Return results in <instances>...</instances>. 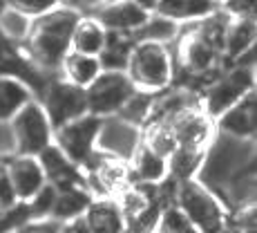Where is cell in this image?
I'll return each instance as SVG.
<instances>
[{
	"label": "cell",
	"mask_w": 257,
	"mask_h": 233,
	"mask_svg": "<svg viewBox=\"0 0 257 233\" xmlns=\"http://www.w3.org/2000/svg\"><path fill=\"white\" fill-rule=\"evenodd\" d=\"M221 233H239V231H237L235 226H233V224H230V222H228V224L224 226V231H221Z\"/></svg>",
	"instance_id": "cell-41"
},
{
	"label": "cell",
	"mask_w": 257,
	"mask_h": 233,
	"mask_svg": "<svg viewBox=\"0 0 257 233\" xmlns=\"http://www.w3.org/2000/svg\"><path fill=\"white\" fill-rule=\"evenodd\" d=\"M137 3H139L143 9H148V12H155V7H157L159 0H137Z\"/></svg>",
	"instance_id": "cell-40"
},
{
	"label": "cell",
	"mask_w": 257,
	"mask_h": 233,
	"mask_svg": "<svg viewBox=\"0 0 257 233\" xmlns=\"http://www.w3.org/2000/svg\"><path fill=\"white\" fill-rule=\"evenodd\" d=\"M34 99L32 90L14 76H0V121L9 123L18 110Z\"/></svg>",
	"instance_id": "cell-26"
},
{
	"label": "cell",
	"mask_w": 257,
	"mask_h": 233,
	"mask_svg": "<svg viewBox=\"0 0 257 233\" xmlns=\"http://www.w3.org/2000/svg\"><path fill=\"white\" fill-rule=\"evenodd\" d=\"M204 150H201V148L177 146L175 150L166 157V164H168V175L166 177L175 180L177 184L188 182V180H195L197 173H199L201 160H204Z\"/></svg>",
	"instance_id": "cell-25"
},
{
	"label": "cell",
	"mask_w": 257,
	"mask_h": 233,
	"mask_svg": "<svg viewBox=\"0 0 257 233\" xmlns=\"http://www.w3.org/2000/svg\"><path fill=\"white\" fill-rule=\"evenodd\" d=\"M27 222H32V211L27 202H16L14 206L0 211V233H12Z\"/></svg>",
	"instance_id": "cell-30"
},
{
	"label": "cell",
	"mask_w": 257,
	"mask_h": 233,
	"mask_svg": "<svg viewBox=\"0 0 257 233\" xmlns=\"http://www.w3.org/2000/svg\"><path fill=\"white\" fill-rule=\"evenodd\" d=\"M98 123H101V117H94L87 112V115L56 128L52 143L56 148H61L63 155L70 162H74L78 168H83L90 162V157L96 152L94 150V141H96Z\"/></svg>",
	"instance_id": "cell-11"
},
{
	"label": "cell",
	"mask_w": 257,
	"mask_h": 233,
	"mask_svg": "<svg viewBox=\"0 0 257 233\" xmlns=\"http://www.w3.org/2000/svg\"><path fill=\"white\" fill-rule=\"evenodd\" d=\"M250 166H255V139H237L215 130L195 180L221 200L226 186Z\"/></svg>",
	"instance_id": "cell-2"
},
{
	"label": "cell",
	"mask_w": 257,
	"mask_h": 233,
	"mask_svg": "<svg viewBox=\"0 0 257 233\" xmlns=\"http://www.w3.org/2000/svg\"><path fill=\"white\" fill-rule=\"evenodd\" d=\"M155 231L157 233H199L177 204L164 206V209L159 211Z\"/></svg>",
	"instance_id": "cell-29"
},
{
	"label": "cell",
	"mask_w": 257,
	"mask_h": 233,
	"mask_svg": "<svg viewBox=\"0 0 257 233\" xmlns=\"http://www.w3.org/2000/svg\"><path fill=\"white\" fill-rule=\"evenodd\" d=\"M255 90V65H241V63H233V65L224 67L219 76L206 88L201 94V106L215 121L219 115H224L228 108H233L237 101L250 94Z\"/></svg>",
	"instance_id": "cell-5"
},
{
	"label": "cell",
	"mask_w": 257,
	"mask_h": 233,
	"mask_svg": "<svg viewBox=\"0 0 257 233\" xmlns=\"http://www.w3.org/2000/svg\"><path fill=\"white\" fill-rule=\"evenodd\" d=\"M58 233H90V229H87L85 220H83V215H81V217H74V220L61 222Z\"/></svg>",
	"instance_id": "cell-39"
},
{
	"label": "cell",
	"mask_w": 257,
	"mask_h": 233,
	"mask_svg": "<svg viewBox=\"0 0 257 233\" xmlns=\"http://www.w3.org/2000/svg\"><path fill=\"white\" fill-rule=\"evenodd\" d=\"M255 18H230L224 41V56L221 63H233L244 52L255 47Z\"/></svg>",
	"instance_id": "cell-20"
},
{
	"label": "cell",
	"mask_w": 257,
	"mask_h": 233,
	"mask_svg": "<svg viewBox=\"0 0 257 233\" xmlns=\"http://www.w3.org/2000/svg\"><path fill=\"white\" fill-rule=\"evenodd\" d=\"M38 101H41L43 110H45L54 130L74 121V119L87 115L85 88H78L74 83L65 81L61 74L49 79Z\"/></svg>",
	"instance_id": "cell-7"
},
{
	"label": "cell",
	"mask_w": 257,
	"mask_h": 233,
	"mask_svg": "<svg viewBox=\"0 0 257 233\" xmlns=\"http://www.w3.org/2000/svg\"><path fill=\"white\" fill-rule=\"evenodd\" d=\"M92 200L94 197L85 188V184L61 186V188H56V197H54L49 217L58 220V222H67V220H74V217H81L87 206H90Z\"/></svg>",
	"instance_id": "cell-18"
},
{
	"label": "cell",
	"mask_w": 257,
	"mask_h": 233,
	"mask_svg": "<svg viewBox=\"0 0 257 233\" xmlns=\"http://www.w3.org/2000/svg\"><path fill=\"white\" fill-rule=\"evenodd\" d=\"M175 204L199 233H221L228 224V209L201 182L188 180L177 186Z\"/></svg>",
	"instance_id": "cell-4"
},
{
	"label": "cell",
	"mask_w": 257,
	"mask_h": 233,
	"mask_svg": "<svg viewBox=\"0 0 257 233\" xmlns=\"http://www.w3.org/2000/svg\"><path fill=\"white\" fill-rule=\"evenodd\" d=\"M130 171H132V180L139 182V184H159L168 175V164L164 155L155 152L141 141L139 150L130 160Z\"/></svg>",
	"instance_id": "cell-21"
},
{
	"label": "cell",
	"mask_w": 257,
	"mask_h": 233,
	"mask_svg": "<svg viewBox=\"0 0 257 233\" xmlns=\"http://www.w3.org/2000/svg\"><path fill=\"white\" fill-rule=\"evenodd\" d=\"M70 7H74L78 14H92L94 9L103 7L105 3H110V0H65Z\"/></svg>",
	"instance_id": "cell-38"
},
{
	"label": "cell",
	"mask_w": 257,
	"mask_h": 233,
	"mask_svg": "<svg viewBox=\"0 0 257 233\" xmlns=\"http://www.w3.org/2000/svg\"><path fill=\"white\" fill-rule=\"evenodd\" d=\"M141 141H143V130L139 126L125 121L118 115L101 117L94 150L101 152V155L114 157V160L130 162L135 157V152L139 150Z\"/></svg>",
	"instance_id": "cell-10"
},
{
	"label": "cell",
	"mask_w": 257,
	"mask_h": 233,
	"mask_svg": "<svg viewBox=\"0 0 257 233\" xmlns=\"http://www.w3.org/2000/svg\"><path fill=\"white\" fill-rule=\"evenodd\" d=\"M61 229V222L52 220V217H45V220H32L27 224H23L21 229L12 231V233H58Z\"/></svg>",
	"instance_id": "cell-36"
},
{
	"label": "cell",
	"mask_w": 257,
	"mask_h": 233,
	"mask_svg": "<svg viewBox=\"0 0 257 233\" xmlns=\"http://www.w3.org/2000/svg\"><path fill=\"white\" fill-rule=\"evenodd\" d=\"M78 18L81 14L76 9L70 5H63V7L32 21V32L21 47L29 61L47 76H56L61 70L63 58L70 52L72 34Z\"/></svg>",
	"instance_id": "cell-1"
},
{
	"label": "cell",
	"mask_w": 257,
	"mask_h": 233,
	"mask_svg": "<svg viewBox=\"0 0 257 233\" xmlns=\"http://www.w3.org/2000/svg\"><path fill=\"white\" fill-rule=\"evenodd\" d=\"M233 226L239 233H257V211L255 204L241 206L233 211Z\"/></svg>",
	"instance_id": "cell-33"
},
{
	"label": "cell",
	"mask_w": 257,
	"mask_h": 233,
	"mask_svg": "<svg viewBox=\"0 0 257 233\" xmlns=\"http://www.w3.org/2000/svg\"><path fill=\"white\" fill-rule=\"evenodd\" d=\"M9 128H12L14 143H16V155H38L52 143L54 137V128L38 99L25 103L12 117Z\"/></svg>",
	"instance_id": "cell-6"
},
{
	"label": "cell",
	"mask_w": 257,
	"mask_h": 233,
	"mask_svg": "<svg viewBox=\"0 0 257 233\" xmlns=\"http://www.w3.org/2000/svg\"><path fill=\"white\" fill-rule=\"evenodd\" d=\"M215 5L210 0H159L155 7V14L170 18V21L186 25L206 18L208 14L215 12Z\"/></svg>",
	"instance_id": "cell-22"
},
{
	"label": "cell",
	"mask_w": 257,
	"mask_h": 233,
	"mask_svg": "<svg viewBox=\"0 0 257 233\" xmlns=\"http://www.w3.org/2000/svg\"><path fill=\"white\" fill-rule=\"evenodd\" d=\"M101 72H103L101 63H98L96 56L78 54V52H72V49L65 54V58L61 63V70H58V74L65 81H70L78 88H87Z\"/></svg>",
	"instance_id": "cell-23"
},
{
	"label": "cell",
	"mask_w": 257,
	"mask_h": 233,
	"mask_svg": "<svg viewBox=\"0 0 257 233\" xmlns=\"http://www.w3.org/2000/svg\"><path fill=\"white\" fill-rule=\"evenodd\" d=\"M83 184L92 193V197H116L123 188L132 184L130 162L94 152L90 162L81 168Z\"/></svg>",
	"instance_id": "cell-8"
},
{
	"label": "cell",
	"mask_w": 257,
	"mask_h": 233,
	"mask_svg": "<svg viewBox=\"0 0 257 233\" xmlns=\"http://www.w3.org/2000/svg\"><path fill=\"white\" fill-rule=\"evenodd\" d=\"M16 155V143H14V135L9 123L0 121V160H7V157Z\"/></svg>",
	"instance_id": "cell-37"
},
{
	"label": "cell",
	"mask_w": 257,
	"mask_h": 233,
	"mask_svg": "<svg viewBox=\"0 0 257 233\" xmlns=\"http://www.w3.org/2000/svg\"><path fill=\"white\" fill-rule=\"evenodd\" d=\"M7 171L12 177L18 202H29L47 184L43 166L36 155H12L7 157Z\"/></svg>",
	"instance_id": "cell-14"
},
{
	"label": "cell",
	"mask_w": 257,
	"mask_h": 233,
	"mask_svg": "<svg viewBox=\"0 0 257 233\" xmlns=\"http://www.w3.org/2000/svg\"><path fill=\"white\" fill-rule=\"evenodd\" d=\"M152 233H157V231H152Z\"/></svg>",
	"instance_id": "cell-43"
},
{
	"label": "cell",
	"mask_w": 257,
	"mask_h": 233,
	"mask_svg": "<svg viewBox=\"0 0 257 233\" xmlns=\"http://www.w3.org/2000/svg\"><path fill=\"white\" fill-rule=\"evenodd\" d=\"M219 9L230 18H255V0H226Z\"/></svg>",
	"instance_id": "cell-35"
},
{
	"label": "cell",
	"mask_w": 257,
	"mask_h": 233,
	"mask_svg": "<svg viewBox=\"0 0 257 233\" xmlns=\"http://www.w3.org/2000/svg\"><path fill=\"white\" fill-rule=\"evenodd\" d=\"M164 123L170 126L177 146H184V148H201L204 150L210 143L212 135H215V121L204 110L201 101L184 108L181 112H177L175 117Z\"/></svg>",
	"instance_id": "cell-12"
},
{
	"label": "cell",
	"mask_w": 257,
	"mask_h": 233,
	"mask_svg": "<svg viewBox=\"0 0 257 233\" xmlns=\"http://www.w3.org/2000/svg\"><path fill=\"white\" fill-rule=\"evenodd\" d=\"M38 162L43 166L47 184L61 188V186H70V184H83V173L81 168L74 162H70L63 155L61 148H56L54 143H49L45 150L38 152Z\"/></svg>",
	"instance_id": "cell-16"
},
{
	"label": "cell",
	"mask_w": 257,
	"mask_h": 233,
	"mask_svg": "<svg viewBox=\"0 0 257 233\" xmlns=\"http://www.w3.org/2000/svg\"><path fill=\"white\" fill-rule=\"evenodd\" d=\"M125 74L135 83L137 90L143 92H161L168 90L175 81V61H172L170 45L159 43H135L127 56Z\"/></svg>",
	"instance_id": "cell-3"
},
{
	"label": "cell",
	"mask_w": 257,
	"mask_h": 233,
	"mask_svg": "<svg viewBox=\"0 0 257 233\" xmlns=\"http://www.w3.org/2000/svg\"><path fill=\"white\" fill-rule=\"evenodd\" d=\"M152 103H155V94H152V92L137 90V92L125 101V106L121 108L118 117L125 119V121H130V123H135V126L143 128V126L148 123V119H150Z\"/></svg>",
	"instance_id": "cell-28"
},
{
	"label": "cell",
	"mask_w": 257,
	"mask_h": 233,
	"mask_svg": "<svg viewBox=\"0 0 257 233\" xmlns=\"http://www.w3.org/2000/svg\"><path fill=\"white\" fill-rule=\"evenodd\" d=\"M210 3H212V5H215V7H221V5H224V3H226V0H210Z\"/></svg>",
	"instance_id": "cell-42"
},
{
	"label": "cell",
	"mask_w": 257,
	"mask_h": 233,
	"mask_svg": "<svg viewBox=\"0 0 257 233\" xmlns=\"http://www.w3.org/2000/svg\"><path fill=\"white\" fill-rule=\"evenodd\" d=\"M255 90L215 119V130L237 139H255Z\"/></svg>",
	"instance_id": "cell-15"
},
{
	"label": "cell",
	"mask_w": 257,
	"mask_h": 233,
	"mask_svg": "<svg viewBox=\"0 0 257 233\" xmlns=\"http://www.w3.org/2000/svg\"><path fill=\"white\" fill-rule=\"evenodd\" d=\"M181 34V25L170 21V18L161 16V14L152 12L148 16V21L132 34V41L135 43H159V45H172V43L179 38Z\"/></svg>",
	"instance_id": "cell-24"
},
{
	"label": "cell",
	"mask_w": 257,
	"mask_h": 233,
	"mask_svg": "<svg viewBox=\"0 0 257 233\" xmlns=\"http://www.w3.org/2000/svg\"><path fill=\"white\" fill-rule=\"evenodd\" d=\"M16 202H18V197H16L12 177H9V171H7V160H0V211L14 206Z\"/></svg>",
	"instance_id": "cell-34"
},
{
	"label": "cell",
	"mask_w": 257,
	"mask_h": 233,
	"mask_svg": "<svg viewBox=\"0 0 257 233\" xmlns=\"http://www.w3.org/2000/svg\"><path fill=\"white\" fill-rule=\"evenodd\" d=\"M90 233H125V217L114 197H94L83 213Z\"/></svg>",
	"instance_id": "cell-17"
},
{
	"label": "cell",
	"mask_w": 257,
	"mask_h": 233,
	"mask_svg": "<svg viewBox=\"0 0 257 233\" xmlns=\"http://www.w3.org/2000/svg\"><path fill=\"white\" fill-rule=\"evenodd\" d=\"M150 14L152 12L143 9L137 0H110V3H105L103 7H98V9H94L92 14H87V16L96 18L107 32L130 34L132 36V34L148 21Z\"/></svg>",
	"instance_id": "cell-13"
},
{
	"label": "cell",
	"mask_w": 257,
	"mask_h": 233,
	"mask_svg": "<svg viewBox=\"0 0 257 233\" xmlns=\"http://www.w3.org/2000/svg\"><path fill=\"white\" fill-rule=\"evenodd\" d=\"M3 5L18 9V12H23L25 16H29V18H38V16H43V14L54 12V9L63 7V5H67V3L65 0H3Z\"/></svg>",
	"instance_id": "cell-31"
},
{
	"label": "cell",
	"mask_w": 257,
	"mask_h": 233,
	"mask_svg": "<svg viewBox=\"0 0 257 233\" xmlns=\"http://www.w3.org/2000/svg\"><path fill=\"white\" fill-rule=\"evenodd\" d=\"M32 21L34 18L25 16L23 12L14 7H7V5L0 7V34L14 45H23L27 41L29 32H32Z\"/></svg>",
	"instance_id": "cell-27"
},
{
	"label": "cell",
	"mask_w": 257,
	"mask_h": 233,
	"mask_svg": "<svg viewBox=\"0 0 257 233\" xmlns=\"http://www.w3.org/2000/svg\"><path fill=\"white\" fill-rule=\"evenodd\" d=\"M137 92L135 83L125 72H105L103 70L96 79L85 88L87 112L94 117H112L118 115L125 101Z\"/></svg>",
	"instance_id": "cell-9"
},
{
	"label": "cell",
	"mask_w": 257,
	"mask_h": 233,
	"mask_svg": "<svg viewBox=\"0 0 257 233\" xmlns=\"http://www.w3.org/2000/svg\"><path fill=\"white\" fill-rule=\"evenodd\" d=\"M105 41H107V29L96 18L81 14L76 27H74L70 49L78 54H87V56H98L103 52V47H105Z\"/></svg>",
	"instance_id": "cell-19"
},
{
	"label": "cell",
	"mask_w": 257,
	"mask_h": 233,
	"mask_svg": "<svg viewBox=\"0 0 257 233\" xmlns=\"http://www.w3.org/2000/svg\"><path fill=\"white\" fill-rule=\"evenodd\" d=\"M54 197H56V186L45 184L32 200L27 202L29 211H32V220H45L52 213V204H54Z\"/></svg>",
	"instance_id": "cell-32"
}]
</instances>
